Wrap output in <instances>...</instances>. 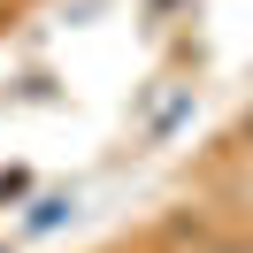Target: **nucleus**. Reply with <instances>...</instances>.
<instances>
[{"label":"nucleus","instance_id":"obj_2","mask_svg":"<svg viewBox=\"0 0 253 253\" xmlns=\"http://www.w3.org/2000/svg\"><path fill=\"white\" fill-rule=\"evenodd\" d=\"M215 253H253V246H215Z\"/></svg>","mask_w":253,"mask_h":253},{"label":"nucleus","instance_id":"obj_1","mask_svg":"<svg viewBox=\"0 0 253 253\" xmlns=\"http://www.w3.org/2000/svg\"><path fill=\"white\" fill-rule=\"evenodd\" d=\"M69 215V200H62V192H54V200H39L31 207V222H23V230H54V222H62Z\"/></svg>","mask_w":253,"mask_h":253}]
</instances>
